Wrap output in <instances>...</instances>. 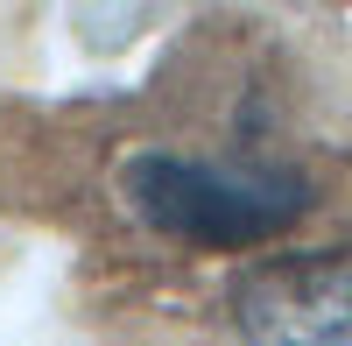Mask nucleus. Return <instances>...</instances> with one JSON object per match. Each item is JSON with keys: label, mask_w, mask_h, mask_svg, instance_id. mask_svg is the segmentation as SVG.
Wrapping results in <instances>:
<instances>
[{"label": "nucleus", "mask_w": 352, "mask_h": 346, "mask_svg": "<svg viewBox=\"0 0 352 346\" xmlns=\"http://www.w3.org/2000/svg\"><path fill=\"white\" fill-rule=\"evenodd\" d=\"M120 191L184 247H261L310 212V177L289 163H190L148 149L120 170Z\"/></svg>", "instance_id": "obj_1"}, {"label": "nucleus", "mask_w": 352, "mask_h": 346, "mask_svg": "<svg viewBox=\"0 0 352 346\" xmlns=\"http://www.w3.org/2000/svg\"><path fill=\"white\" fill-rule=\"evenodd\" d=\"M232 325L247 346H352V241L240 269Z\"/></svg>", "instance_id": "obj_2"}]
</instances>
